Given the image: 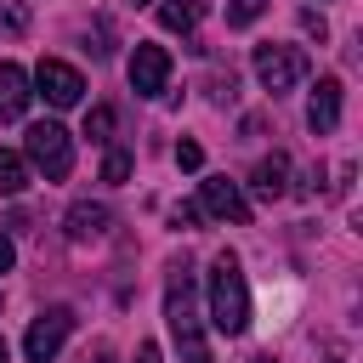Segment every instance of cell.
<instances>
[{"label": "cell", "mask_w": 363, "mask_h": 363, "mask_svg": "<svg viewBox=\"0 0 363 363\" xmlns=\"http://www.w3.org/2000/svg\"><path fill=\"white\" fill-rule=\"evenodd\" d=\"M199 17H204V0H159V23L170 34H193Z\"/></svg>", "instance_id": "cell-13"}, {"label": "cell", "mask_w": 363, "mask_h": 363, "mask_svg": "<svg viewBox=\"0 0 363 363\" xmlns=\"http://www.w3.org/2000/svg\"><path fill=\"white\" fill-rule=\"evenodd\" d=\"M170 221H176V227H193V221H199V204H176Z\"/></svg>", "instance_id": "cell-20"}, {"label": "cell", "mask_w": 363, "mask_h": 363, "mask_svg": "<svg viewBox=\"0 0 363 363\" xmlns=\"http://www.w3.org/2000/svg\"><path fill=\"white\" fill-rule=\"evenodd\" d=\"M125 176H130V153H119V147H113V153L102 159V182H108V187H119Z\"/></svg>", "instance_id": "cell-18"}, {"label": "cell", "mask_w": 363, "mask_h": 363, "mask_svg": "<svg viewBox=\"0 0 363 363\" xmlns=\"http://www.w3.org/2000/svg\"><path fill=\"white\" fill-rule=\"evenodd\" d=\"M136 363H164V352H159L153 340H142V346H136Z\"/></svg>", "instance_id": "cell-21"}, {"label": "cell", "mask_w": 363, "mask_h": 363, "mask_svg": "<svg viewBox=\"0 0 363 363\" xmlns=\"http://www.w3.org/2000/svg\"><path fill=\"white\" fill-rule=\"evenodd\" d=\"M85 136H91V142H113V108H108V102H96V108L85 113Z\"/></svg>", "instance_id": "cell-16"}, {"label": "cell", "mask_w": 363, "mask_h": 363, "mask_svg": "<svg viewBox=\"0 0 363 363\" xmlns=\"http://www.w3.org/2000/svg\"><path fill=\"white\" fill-rule=\"evenodd\" d=\"M85 363H113V352H108V346H96V352L85 357Z\"/></svg>", "instance_id": "cell-24"}, {"label": "cell", "mask_w": 363, "mask_h": 363, "mask_svg": "<svg viewBox=\"0 0 363 363\" xmlns=\"http://www.w3.org/2000/svg\"><path fill=\"white\" fill-rule=\"evenodd\" d=\"M250 187H255V199H284V193H289V159H284V153L261 159V164L250 170Z\"/></svg>", "instance_id": "cell-12"}, {"label": "cell", "mask_w": 363, "mask_h": 363, "mask_svg": "<svg viewBox=\"0 0 363 363\" xmlns=\"http://www.w3.org/2000/svg\"><path fill=\"white\" fill-rule=\"evenodd\" d=\"M0 363H11V352H6V340H0Z\"/></svg>", "instance_id": "cell-25"}, {"label": "cell", "mask_w": 363, "mask_h": 363, "mask_svg": "<svg viewBox=\"0 0 363 363\" xmlns=\"http://www.w3.org/2000/svg\"><path fill=\"white\" fill-rule=\"evenodd\" d=\"M28 74L17 68V62H0V119H23V108H28Z\"/></svg>", "instance_id": "cell-11"}, {"label": "cell", "mask_w": 363, "mask_h": 363, "mask_svg": "<svg viewBox=\"0 0 363 363\" xmlns=\"http://www.w3.org/2000/svg\"><path fill=\"white\" fill-rule=\"evenodd\" d=\"M34 85H40V96H45L51 108H74V102L85 96V79H79V68H68V62H57V57H40V68H34Z\"/></svg>", "instance_id": "cell-7"}, {"label": "cell", "mask_w": 363, "mask_h": 363, "mask_svg": "<svg viewBox=\"0 0 363 363\" xmlns=\"http://www.w3.org/2000/svg\"><path fill=\"white\" fill-rule=\"evenodd\" d=\"M11 261H17V250H11V238L0 233V272H11Z\"/></svg>", "instance_id": "cell-23"}, {"label": "cell", "mask_w": 363, "mask_h": 363, "mask_svg": "<svg viewBox=\"0 0 363 363\" xmlns=\"http://www.w3.org/2000/svg\"><path fill=\"white\" fill-rule=\"evenodd\" d=\"M23 187H28V159L11 153V147H0V199H17Z\"/></svg>", "instance_id": "cell-14"}, {"label": "cell", "mask_w": 363, "mask_h": 363, "mask_svg": "<svg viewBox=\"0 0 363 363\" xmlns=\"http://www.w3.org/2000/svg\"><path fill=\"white\" fill-rule=\"evenodd\" d=\"M125 6H147V0H125Z\"/></svg>", "instance_id": "cell-26"}, {"label": "cell", "mask_w": 363, "mask_h": 363, "mask_svg": "<svg viewBox=\"0 0 363 363\" xmlns=\"http://www.w3.org/2000/svg\"><path fill=\"white\" fill-rule=\"evenodd\" d=\"M261 363H272V357H261Z\"/></svg>", "instance_id": "cell-27"}, {"label": "cell", "mask_w": 363, "mask_h": 363, "mask_svg": "<svg viewBox=\"0 0 363 363\" xmlns=\"http://www.w3.org/2000/svg\"><path fill=\"white\" fill-rule=\"evenodd\" d=\"M210 323L221 335H244L250 329V284L238 272V255H216L210 261Z\"/></svg>", "instance_id": "cell-2"}, {"label": "cell", "mask_w": 363, "mask_h": 363, "mask_svg": "<svg viewBox=\"0 0 363 363\" xmlns=\"http://www.w3.org/2000/svg\"><path fill=\"white\" fill-rule=\"evenodd\" d=\"M176 164H182V170H199V164H204V147H199V142H176Z\"/></svg>", "instance_id": "cell-19"}, {"label": "cell", "mask_w": 363, "mask_h": 363, "mask_svg": "<svg viewBox=\"0 0 363 363\" xmlns=\"http://www.w3.org/2000/svg\"><path fill=\"white\" fill-rule=\"evenodd\" d=\"M164 85H170V51L153 45V40H136V51H130V91L136 96H159Z\"/></svg>", "instance_id": "cell-6"}, {"label": "cell", "mask_w": 363, "mask_h": 363, "mask_svg": "<svg viewBox=\"0 0 363 363\" xmlns=\"http://www.w3.org/2000/svg\"><path fill=\"white\" fill-rule=\"evenodd\" d=\"M199 204H204V216H216V221H233V227L250 221V199H244L238 182H227V176H204V182H199Z\"/></svg>", "instance_id": "cell-8"}, {"label": "cell", "mask_w": 363, "mask_h": 363, "mask_svg": "<svg viewBox=\"0 0 363 363\" xmlns=\"http://www.w3.org/2000/svg\"><path fill=\"white\" fill-rule=\"evenodd\" d=\"M28 34V6L23 0H0V40H23Z\"/></svg>", "instance_id": "cell-15"}, {"label": "cell", "mask_w": 363, "mask_h": 363, "mask_svg": "<svg viewBox=\"0 0 363 363\" xmlns=\"http://www.w3.org/2000/svg\"><path fill=\"white\" fill-rule=\"evenodd\" d=\"M301 28H306V34H318V40H323V17H318V11H301Z\"/></svg>", "instance_id": "cell-22"}, {"label": "cell", "mask_w": 363, "mask_h": 363, "mask_svg": "<svg viewBox=\"0 0 363 363\" xmlns=\"http://www.w3.org/2000/svg\"><path fill=\"white\" fill-rule=\"evenodd\" d=\"M164 323L182 346V363H210V340H204V323L193 312V272L187 261L170 267V284H164Z\"/></svg>", "instance_id": "cell-1"}, {"label": "cell", "mask_w": 363, "mask_h": 363, "mask_svg": "<svg viewBox=\"0 0 363 363\" xmlns=\"http://www.w3.org/2000/svg\"><path fill=\"white\" fill-rule=\"evenodd\" d=\"M272 0H227V28H250Z\"/></svg>", "instance_id": "cell-17"}, {"label": "cell", "mask_w": 363, "mask_h": 363, "mask_svg": "<svg viewBox=\"0 0 363 363\" xmlns=\"http://www.w3.org/2000/svg\"><path fill=\"white\" fill-rule=\"evenodd\" d=\"M340 79L335 74H323L318 85H312V102H306V125H312V136H329L335 125H340Z\"/></svg>", "instance_id": "cell-9"}, {"label": "cell", "mask_w": 363, "mask_h": 363, "mask_svg": "<svg viewBox=\"0 0 363 363\" xmlns=\"http://www.w3.org/2000/svg\"><path fill=\"white\" fill-rule=\"evenodd\" d=\"M301 74H306V51H301V45H272V40L255 45V79H261L272 96H284Z\"/></svg>", "instance_id": "cell-4"}, {"label": "cell", "mask_w": 363, "mask_h": 363, "mask_svg": "<svg viewBox=\"0 0 363 363\" xmlns=\"http://www.w3.org/2000/svg\"><path fill=\"white\" fill-rule=\"evenodd\" d=\"M68 335H74V312H68V306H45V312L28 323V335H23V357H28V363H51Z\"/></svg>", "instance_id": "cell-5"}, {"label": "cell", "mask_w": 363, "mask_h": 363, "mask_svg": "<svg viewBox=\"0 0 363 363\" xmlns=\"http://www.w3.org/2000/svg\"><path fill=\"white\" fill-rule=\"evenodd\" d=\"M23 147H28V164H34V170H45V182H62V176L74 170V142H68V130H62L57 119L28 125Z\"/></svg>", "instance_id": "cell-3"}, {"label": "cell", "mask_w": 363, "mask_h": 363, "mask_svg": "<svg viewBox=\"0 0 363 363\" xmlns=\"http://www.w3.org/2000/svg\"><path fill=\"white\" fill-rule=\"evenodd\" d=\"M108 227H113L108 204H91V199H79V204L68 210V238H74V244H91V238H102Z\"/></svg>", "instance_id": "cell-10"}]
</instances>
